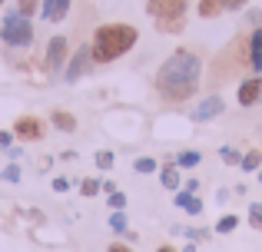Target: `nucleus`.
<instances>
[{
	"label": "nucleus",
	"mask_w": 262,
	"mask_h": 252,
	"mask_svg": "<svg viewBox=\"0 0 262 252\" xmlns=\"http://www.w3.org/2000/svg\"><path fill=\"white\" fill-rule=\"evenodd\" d=\"M226 7H223V0H199V17L203 20H212V17H219Z\"/></svg>",
	"instance_id": "2eb2a0df"
},
{
	"label": "nucleus",
	"mask_w": 262,
	"mask_h": 252,
	"mask_svg": "<svg viewBox=\"0 0 262 252\" xmlns=\"http://www.w3.org/2000/svg\"><path fill=\"white\" fill-rule=\"evenodd\" d=\"M249 226L262 229V202H249Z\"/></svg>",
	"instance_id": "5701e85b"
},
{
	"label": "nucleus",
	"mask_w": 262,
	"mask_h": 252,
	"mask_svg": "<svg viewBox=\"0 0 262 252\" xmlns=\"http://www.w3.org/2000/svg\"><path fill=\"white\" fill-rule=\"evenodd\" d=\"M183 252H196V246H192V242H189V246H183Z\"/></svg>",
	"instance_id": "c9c22d12"
},
{
	"label": "nucleus",
	"mask_w": 262,
	"mask_h": 252,
	"mask_svg": "<svg viewBox=\"0 0 262 252\" xmlns=\"http://www.w3.org/2000/svg\"><path fill=\"white\" fill-rule=\"evenodd\" d=\"M90 63H93V53H90V43L77 47V53H73L70 60H67V70H63V80L67 83H77L80 77L90 70Z\"/></svg>",
	"instance_id": "0eeeda50"
},
{
	"label": "nucleus",
	"mask_w": 262,
	"mask_h": 252,
	"mask_svg": "<svg viewBox=\"0 0 262 252\" xmlns=\"http://www.w3.org/2000/svg\"><path fill=\"white\" fill-rule=\"evenodd\" d=\"M249 24H252V27H262V10H252V13H249Z\"/></svg>",
	"instance_id": "2f4dec72"
},
{
	"label": "nucleus",
	"mask_w": 262,
	"mask_h": 252,
	"mask_svg": "<svg viewBox=\"0 0 262 252\" xmlns=\"http://www.w3.org/2000/svg\"><path fill=\"white\" fill-rule=\"evenodd\" d=\"M50 186H53V193H67V189H70V179H67V176H57Z\"/></svg>",
	"instance_id": "c85d7f7f"
},
{
	"label": "nucleus",
	"mask_w": 262,
	"mask_h": 252,
	"mask_svg": "<svg viewBox=\"0 0 262 252\" xmlns=\"http://www.w3.org/2000/svg\"><path fill=\"white\" fill-rule=\"evenodd\" d=\"M0 40H4L7 47H13V50L30 47L33 43V20L24 17V13H17V10L4 13V20H0Z\"/></svg>",
	"instance_id": "20e7f679"
},
{
	"label": "nucleus",
	"mask_w": 262,
	"mask_h": 252,
	"mask_svg": "<svg viewBox=\"0 0 262 252\" xmlns=\"http://www.w3.org/2000/svg\"><path fill=\"white\" fill-rule=\"evenodd\" d=\"M259 182H262V169H259Z\"/></svg>",
	"instance_id": "e433bc0d"
},
{
	"label": "nucleus",
	"mask_w": 262,
	"mask_h": 252,
	"mask_svg": "<svg viewBox=\"0 0 262 252\" xmlns=\"http://www.w3.org/2000/svg\"><path fill=\"white\" fill-rule=\"evenodd\" d=\"M199 159H203V156H199L196 149H186V153L176 156V166L179 169H192V166H199Z\"/></svg>",
	"instance_id": "dca6fc26"
},
{
	"label": "nucleus",
	"mask_w": 262,
	"mask_h": 252,
	"mask_svg": "<svg viewBox=\"0 0 262 252\" xmlns=\"http://www.w3.org/2000/svg\"><path fill=\"white\" fill-rule=\"evenodd\" d=\"M53 126L57 129H63V133H73L77 129V120H73V113H67V110H53Z\"/></svg>",
	"instance_id": "4468645a"
},
{
	"label": "nucleus",
	"mask_w": 262,
	"mask_h": 252,
	"mask_svg": "<svg viewBox=\"0 0 262 252\" xmlns=\"http://www.w3.org/2000/svg\"><path fill=\"white\" fill-rule=\"evenodd\" d=\"M156 252H176V249H173V246H160Z\"/></svg>",
	"instance_id": "f704fd0d"
},
{
	"label": "nucleus",
	"mask_w": 262,
	"mask_h": 252,
	"mask_svg": "<svg viewBox=\"0 0 262 252\" xmlns=\"http://www.w3.org/2000/svg\"><path fill=\"white\" fill-rule=\"evenodd\" d=\"M246 4H249V0H223V7H226V10H243Z\"/></svg>",
	"instance_id": "7c9ffc66"
},
{
	"label": "nucleus",
	"mask_w": 262,
	"mask_h": 252,
	"mask_svg": "<svg viewBox=\"0 0 262 252\" xmlns=\"http://www.w3.org/2000/svg\"><path fill=\"white\" fill-rule=\"evenodd\" d=\"M4 179L7 182H20V166H17V163H10V166L4 169Z\"/></svg>",
	"instance_id": "cd10ccee"
},
{
	"label": "nucleus",
	"mask_w": 262,
	"mask_h": 252,
	"mask_svg": "<svg viewBox=\"0 0 262 252\" xmlns=\"http://www.w3.org/2000/svg\"><path fill=\"white\" fill-rule=\"evenodd\" d=\"M236 103L239 106H256V103H262V73H256V77H249V80H243V83H239Z\"/></svg>",
	"instance_id": "6e6552de"
},
{
	"label": "nucleus",
	"mask_w": 262,
	"mask_h": 252,
	"mask_svg": "<svg viewBox=\"0 0 262 252\" xmlns=\"http://www.w3.org/2000/svg\"><path fill=\"white\" fill-rule=\"evenodd\" d=\"M4 4H7V0H0V7H4Z\"/></svg>",
	"instance_id": "4c0bfd02"
},
{
	"label": "nucleus",
	"mask_w": 262,
	"mask_h": 252,
	"mask_svg": "<svg viewBox=\"0 0 262 252\" xmlns=\"http://www.w3.org/2000/svg\"><path fill=\"white\" fill-rule=\"evenodd\" d=\"M80 193H83V196H96V193H100V179H83V182H80Z\"/></svg>",
	"instance_id": "393cba45"
},
{
	"label": "nucleus",
	"mask_w": 262,
	"mask_h": 252,
	"mask_svg": "<svg viewBox=\"0 0 262 252\" xmlns=\"http://www.w3.org/2000/svg\"><path fill=\"white\" fill-rule=\"evenodd\" d=\"M173 202H176L179 209H186L189 216H199V213H203V199H199L196 193H189V189H176V199Z\"/></svg>",
	"instance_id": "f8f14e48"
},
{
	"label": "nucleus",
	"mask_w": 262,
	"mask_h": 252,
	"mask_svg": "<svg viewBox=\"0 0 262 252\" xmlns=\"http://www.w3.org/2000/svg\"><path fill=\"white\" fill-rule=\"evenodd\" d=\"M133 169H136L140 176H149V173H156V169H160V163H156L153 156H140V159L133 163Z\"/></svg>",
	"instance_id": "f3484780"
},
{
	"label": "nucleus",
	"mask_w": 262,
	"mask_h": 252,
	"mask_svg": "<svg viewBox=\"0 0 262 252\" xmlns=\"http://www.w3.org/2000/svg\"><path fill=\"white\" fill-rule=\"evenodd\" d=\"M13 140H17V136H13V129H0V146H13Z\"/></svg>",
	"instance_id": "c756f323"
},
{
	"label": "nucleus",
	"mask_w": 262,
	"mask_h": 252,
	"mask_svg": "<svg viewBox=\"0 0 262 252\" xmlns=\"http://www.w3.org/2000/svg\"><path fill=\"white\" fill-rule=\"evenodd\" d=\"M160 182H163V189H179V182H183V176H179V166H166V169H160Z\"/></svg>",
	"instance_id": "ddd939ff"
},
{
	"label": "nucleus",
	"mask_w": 262,
	"mask_h": 252,
	"mask_svg": "<svg viewBox=\"0 0 262 252\" xmlns=\"http://www.w3.org/2000/svg\"><path fill=\"white\" fill-rule=\"evenodd\" d=\"M70 4L73 0H43V4H40V13H43V20H50V24H60V20L70 13Z\"/></svg>",
	"instance_id": "9b49d317"
},
{
	"label": "nucleus",
	"mask_w": 262,
	"mask_h": 252,
	"mask_svg": "<svg viewBox=\"0 0 262 252\" xmlns=\"http://www.w3.org/2000/svg\"><path fill=\"white\" fill-rule=\"evenodd\" d=\"M110 206H113V209H126V193H120V189H116V193H110Z\"/></svg>",
	"instance_id": "a878e982"
},
{
	"label": "nucleus",
	"mask_w": 262,
	"mask_h": 252,
	"mask_svg": "<svg viewBox=\"0 0 262 252\" xmlns=\"http://www.w3.org/2000/svg\"><path fill=\"white\" fill-rule=\"evenodd\" d=\"M259 163H262L259 149H252V153H246V156H243V163H239V166H243L246 173H252V169H259Z\"/></svg>",
	"instance_id": "6ab92c4d"
},
{
	"label": "nucleus",
	"mask_w": 262,
	"mask_h": 252,
	"mask_svg": "<svg viewBox=\"0 0 262 252\" xmlns=\"http://www.w3.org/2000/svg\"><path fill=\"white\" fill-rule=\"evenodd\" d=\"M106 252H133V249H129V246H123V242H113V246H110Z\"/></svg>",
	"instance_id": "473e14b6"
},
{
	"label": "nucleus",
	"mask_w": 262,
	"mask_h": 252,
	"mask_svg": "<svg viewBox=\"0 0 262 252\" xmlns=\"http://www.w3.org/2000/svg\"><path fill=\"white\" fill-rule=\"evenodd\" d=\"M183 189H189V193H199V179H186Z\"/></svg>",
	"instance_id": "72a5a7b5"
},
{
	"label": "nucleus",
	"mask_w": 262,
	"mask_h": 252,
	"mask_svg": "<svg viewBox=\"0 0 262 252\" xmlns=\"http://www.w3.org/2000/svg\"><path fill=\"white\" fill-rule=\"evenodd\" d=\"M40 4H43V0H17V13H24V17H33V13L40 10Z\"/></svg>",
	"instance_id": "a211bd4d"
},
{
	"label": "nucleus",
	"mask_w": 262,
	"mask_h": 252,
	"mask_svg": "<svg viewBox=\"0 0 262 252\" xmlns=\"http://www.w3.org/2000/svg\"><path fill=\"white\" fill-rule=\"evenodd\" d=\"M186 7L189 0H146V13L156 20L163 33H179L186 27Z\"/></svg>",
	"instance_id": "7ed1b4c3"
},
{
	"label": "nucleus",
	"mask_w": 262,
	"mask_h": 252,
	"mask_svg": "<svg viewBox=\"0 0 262 252\" xmlns=\"http://www.w3.org/2000/svg\"><path fill=\"white\" fill-rule=\"evenodd\" d=\"M236 226H239V216H223V219L216 222V233H223V236H226V233H232Z\"/></svg>",
	"instance_id": "412c9836"
},
{
	"label": "nucleus",
	"mask_w": 262,
	"mask_h": 252,
	"mask_svg": "<svg viewBox=\"0 0 262 252\" xmlns=\"http://www.w3.org/2000/svg\"><path fill=\"white\" fill-rule=\"evenodd\" d=\"M140 40V30L133 24H100L90 40V53H93L96 66H106L113 60H120L123 53H129Z\"/></svg>",
	"instance_id": "f03ea898"
},
{
	"label": "nucleus",
	"mask_w": 262,
	"mask_h": 252,
	"mask_svg": "<svg viewBox=\"0 0 262 252\" xmlns=\"http://www.w3.org/2000/svg\"><path fill=\"white\" fill-rule=\"evenodd\" d=\"M246 63L252 73H262V27H252L249 40H246Z\"/></svg>",
	"instance_id": "1a4fd4ad"
},
{
	"label": "nucleus",
	"mask_w": 262,
	"mask_h": 252,
	"mask_svg": "<svg viewBox=\"0 0 262 252\" xmlns=\"http://www.w3.org/2000/svg\"><path fill=\"white\" fill-rule=\"evenodd\" d=\"M176 233L189 236L192 242H203V239H209V233H206V229H189V226H176Z\"/></svg>",
	"instance_id": "4be33fe9"
},
{
	"label": "nucleus",
	"mask_w": 262,
	"mask_h": 252,
	"mask_svg": "<svg viewBox=\"0 0 262 252\" xmlns=\"http://www.w3.org/2000/svg\"><path fill=\"white\" fill-rule=\"evenodd\" d=\"M13 136H20V140H27V143L43 140V123H40L37 117H20L17 123H13Z\"/></svg>",
	"instance_id": "9d476101"
},
{
	"label": "nucleus",
	"mask_w": 262,
	"mask_h": 252,
	"mask_svg": "<svg viewBox=\"0 0 262 252\" xmlns=\"http://www.w3.org/2000/svg\"><path fill=\"white\" fill-rule=\"evenodd\" d=\"M223 110H226V100L219 97V93H209L206 100H199L196 106H192V123H209V120H216V117H223Z\"/></svg>",
	"instance_id": "423d86ee"
},
{
	"label": "nucleus",
	"mask_w": 262,
	"mask_h": 252,
	"mask_svg": "<svg viewBox=\"0 0 262 252\" xmlns=\"http://www.w3.org/2000/svg\"><path fill=\"white\" fill-rule=\"evenodd\" d=\"M219 159L223 163H243V156H239L236 149H229V146H219Z\"/></svg>",
	"instance_id": "b1692460"
},
{
	"label": "nucleus",
	"mask_w": 262,
	"mask_h": 252,
	"mask_svg": "<svg viewBox=\"0 0 262 252\" xmlns=\"http://www.w3.org/2000/svg\"><path fill=\"white\" fill-rule=\"evenodd\" d=\"M67 57H70V40L63 37V33H57V37H50V43H47V57H43V66L50 73H60L67 66Z\"/></svg>",
	"instance_id": "39448f33"
},
{
	"label": "nucleus",
	"mask_w": 262,
	"mask_h": 252,
	"mask_svg": "<svg viewBox=\"0 0 262 252\" xmlns=\"http://www.w3.org/2000/svg\"><path fill=\"white\" fill-rule=\"evenodd\" d=\"M96 166H100V169H110V166H113V153H110V149L96 153Z\"/></svg>",
	"instance_id": "bb28decb"
},
{
	"label": "nucleus",
	"mask_w": 262,
	"mask_h": 252,
	"mask_svg": "<svg viewBox=\"0 0 262 252\" xmlns=\"http://www.w3.org/2000/svg\"><path fill=\"white\" fill-rule=\"evenodd\" d=\"M110 229H113V233H126V216H123V209H113V216H110Z\"/></svg>",
	"instance_id": "aec40b11"
},
{
	"label": "nucleus",
	"mask_w": 262,
	"mask_h": 252,
	"mask_svg": "<svg viewBox=\"0 0 262 252\" xmlns=\"http://www.w3.org/2000/svg\"><path fill=\"white\" fill-rule=\"evenodd\" d=\"M199 80H203V57L196 50H189V47H179V50H173L163 60V66L156 70L153 86L160 93V100L183 103V100L199 93Z\"/></svg>",
	"instance_id": "f257e3e1"
}]
</instances>
